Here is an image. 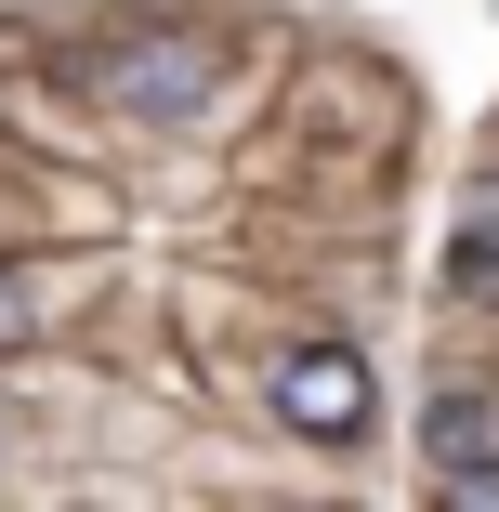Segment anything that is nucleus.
<instances>
[{
  "mask_svg": "<svg viewBox=\"0 0 499 512\" xmlns=\"http://www.w3.org/2000/svg\"><path fill=\"white\" fill-rule=\"evenodd\" d=\"M92 92H106L119 119H211L224 92V40H184V27H132L92 53Z\"/></svg>",
  "mask_w": 499,
  "mask_h": 512,
  "instance_id": "f257e3e1",
  "label": "nucleus"
},
{
  "mask_svg": "<svg viewBox=\"0 0 499 512\" xmlns=\"http://www.w3.org/2000/svg\"><path fill=\"white\" fill-rule=\"evenodd\" d=\"M368 407H381V381H368L355 342H289V355H276V421H289V434L355 447V434H368Z\"/></svg>",
  "mask_w": 499,
  "mask_h": 512,
  "instance_id": "f03ea898",
  "label": "nucleus"
},
{
  "mask_svg": "<svg viewBox=\"0 0 499 512\" xmlns=\"http://www.w3.org/2000/svg\"><path fill=\"white\" fill-rule=\"evenodd\" d=\"M421 434H434V473H447V460H486V447H499V421H486L473 394H434V421H421Z\"/></svg>",
  "mask_w": 499,
  "mask_h": 512,
  "instance_id": "7ed1b4c3",
  "label": "nucleus"
},
{
  "mask_svg": "<svg viewBox=\"0 0 499 512\" xmlns=\"http://www.w3.org/2000/svg\"><path fill=\"white\" fill-rule=\"evenodd\" d=\"M447 276H460V289H499V224H486V237H473V250H460Z\"/></svg>",
  "mask_w": 499,
  "mask_h": 512,
  "instance_id": "20e7f679",
  "label": "nucleus"
},
{
  "mask_svg": "<svg viewBox=\"0 0 499 512\" xmlns=\"http://www.w3.org/2000/svg\"><path fill=\"white\" fill-rule=\"evenodd\" d=\"M14 342H27V289L0 276V355H14Z\"/></svg>",
  "mask_w": 499,
  "mask_h": 512,
  "instance_id": "39448f33",
  "label": "nucleus"
}]
</instances>
